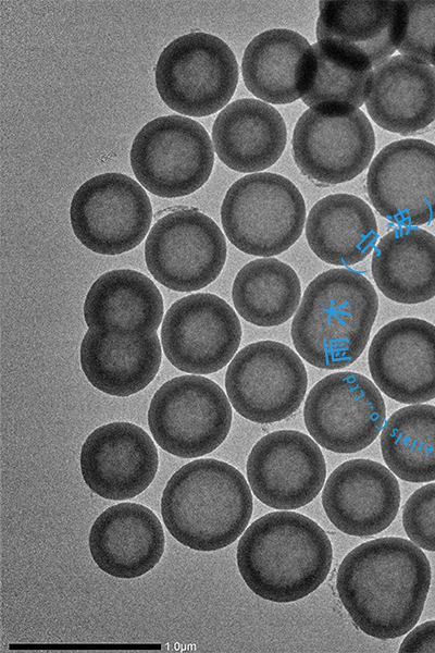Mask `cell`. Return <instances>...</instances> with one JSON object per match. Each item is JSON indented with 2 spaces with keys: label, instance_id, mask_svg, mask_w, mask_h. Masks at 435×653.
I'll list each match as a JSON object with an SVG mask.
<instances>
[{
  "label": "cell",
  "instance_id": "obj_26",
  "mask_svg": "<svg viewBox=\"0 0 435 653\" xmlns=\"http://www.w3.org/2000/svg\"><path fill=\"white\" fill-rule=\"evenodd\" d=\"M372 276L390 300L419 304L435 296V236L412 226L384 235L374 248Z\"/></svg>",
  "mask_w": 435,
  "mask_h": 653
},
{
  "label": "cell",
  "instance_id": "obj_6",
  "mask_svg": "<svg viewBox=\"0 0 435 653\" xmlns=\"http://www.w3.org/2000/svg\"><path fill=\"white\" fill-rule=\"evenodd\" d=\"M156 87L164 103L189 116H206L224 108L238 83V64L219 37L194 32L171 41L154 71Z\"/></svg>",
  "mask_w": 435,
  "mask_h": 653
},
{
  "label": "cell",
  "instance_id": "obj_14",
  "mask_svg": "<svg viewBox=\"0 0 435 653\" xmlns=\"http://www.w3.org/2000/svg\"><path fill=\"white\" fill-rule=\"evenodd\" d=\"M293 157L300 172L323 184L351 181L370 163L375 136L371 122L357 109L346 114L306 110L293 133Z\"/></svg>",
  "mask_w": 435,
  "mask_h": 653
},
{
  "label": "cell",
  "instance_id": "obj_17",
  "mask_svg": "<svg viewBox=\"0 0 435 653\" xmlns=\"http://www.w3.org/2000/svg\"><path fill=\"white\" fill-rule=\"evenodd\" d=\"M319 3L318 42L345 62L362 71H373L397 50L403 26V1Z\"/></svg>",
  "mask_w": 435,
  "mask_h": 653
},
{
  "label": "cell",
  "instance_id": "obj_19",
  "mask_svg": "<svg viewBox=\"0 0 435 653\" xmlns=\"http://www.w3.org/2000/svg\"><path fill=\"white\" fill-rule=\"evenodd\" d=\"M79 463L83 479L94 493L123 501L150 485L159 458L154 442L144 429L116 421L97 428L87 436Z\"/></svg>",
  "mask_w": 435,
  "mask_h": 653
},
{
  "label": "cell",
  "instance_id": "obj_7",
  "mask_svg": "<svg viewBox=\"0 0 435 653\" xmlns=\"http://www.w3.org/2000/svg\"><path fill=\"white\" fill-rule=\"evenodd\" d=\"M213 143L204 127L183 115L159 116L137 133L130 147V165L140 185L151 194L183 197L210 177Z\"/></svg>",
  "mask_w": 435,
  "mask_h": 653
},
{
  "label": "cell",
  "instance_id": "obj_3",
  "mask_svg": "<svg viewBox=\"0 0 435 653\" xmlns=\"http://www.w3.org/2000/svg\"><path fill=\"white\" fill-rule=\"evenodd\" d=\"M378 310L372 283L361 273L335 268L303 292L291 323L298 355L327 370L348 367L363 353Z\"/></svg>",
  "mask_w": 435,
  "mask_h": 653
},
{
  "label": "cell",
  "instance_id": "obj_9",
  "mask_svg": "<svg viewBox=\"0 0 435 653\" xmlns=\"http://www.w3.org/2000/svg\"><path fill=\"white\" fill-rule=\"evenodd\" d=\"M227 247L223 232L196 208H177L149 231L145 260L152 276L176 292H194L221 273Z\"/></svg>",
  "mask_w": 435,
  "mask_h": 653
},
{
  "label": "cell",
  "instance_id": "obj_25",
  "mask_svg": "<svg viewBox=\"0 0 435 653\" xmlns=\"http://www.w3.org/2000/svg\"><path fill=\"white\" fill-rule=\"evenodd\" d=\"M89 330L116 334L154 333L163 318V300L145 274L119 269L99 276L84 303Z\"/></svg>",
  "mask_w": 435,
  "mask_h": 653
},
{
  "label": "cell",
  "instance_id": "obj_35",
  "mask_svg": "<svg viewBox=\"0 0 435 653\" xmlns=\"http://www.w3.org/2000/svg\"><path fill=\"white\" fill-rule=\"evenodd\" d=\"M434 70H435V66H434Z\"/></svg>",
  "mask_w": 435,
  "mask_h": 653
},
{
  "label": "cell",
  "instance_id": "obj_29",
  "mask_svg": "<svg viewBox=\"0 0 435 653\" xmlns=\"http://www.w3.org/2000/svg\"><path fill=\"white\" fill-rule=\"evenodd\" d=\"M235 309L257 326H277L294 316L301 301L300 280L295 270L275 258H259L245 264L232 287Z\"/></svg>",
  "mask_w": 435,
  "mask_h": 653
},
{
  "label": "cell",
  "instance_id": "obj_34",
  "mask_svg": "<svg viewBox=\"0 0 435 653\" xmlns=\"http://www.w3.org/2000/svg\"><path fill=\"white\" fill-rule=\"evenodd\" d=\"M399 652H435V620L425 621L410 630L402 641Z\"/></svg>",
  "mask_w": 435,
  "mask_h": 653
},
{
  "label": "cell",
  "instance_id": "obj_23",
  "mask_svg": "<svg viewBox=\"0 0 435 653\" xmlns=\"http://www.w3.org/2000/svg\"><path fill=\"white\" fill-rule=\"evenodd\" d=\"M287 139L283 116L264 101L244 98L227 104L212 126L219 159L238 172H257L273 165Z\"/></svg>",
  "mask_w": 435,
  "mask_h": 653
},
{
  "label": "cell",
  "instance_id": "obj_16",
  "mask_svg": "<svg viewBox=\"0 0 435 653\" xmlns=\"http://www.w3.org/2000/svg\"><path fill=\"white\" fill-rule=\"evenodd\" d=\"M247 479L256 497L274 509H297L324 485V456L307 434L281 430L261 438L247 459Z\"/></svg>",
  "mask_w": 435,
  "mask_h": 653
},
{
  "label": "cell",
  "instance_id": "obj_10",
  "mask_svg": "<svg viewBox=\"0 0 435 653\" xmlns=\"http://www.w3.org/2000/svg\"><path fill=\"white\" fill-rule=\"evenodd\" d=\"M308 374L299 355L275 341L251 343L231 360L225 387L231 405L244 418L272 423L301 405Z\"/></svg>",
  "mask_w": 435,
  "mask_h": 653
},
{
  "label": "cell",
  "instance_id": "obj_27",
  "mask_svg": "<svg viewBox=\"0 0 435 653\" xmlns=\"http://www.w3.org/2000/svg\"><path fill=\"white\" fill-rule=\"evenodd\" d=\"M377 236L371 207L355 195L325 196L308 213V245L316 257L333 266H352L364 260Z\"/></svg>",
  "mask_w": 435,
  "mask_h": 653
},
{
  "label": "cell",
  "instance_id": "obj_2",
  "mask_svg": "<svg viewBox=\"0 0 435 653\" xmlns=\"http://www.w3.org/2000/svg\"><path fill=\"white\" fill-rule=\"evenodd\" d=\"M237 566L258 596L288 603L308 596L327 578L331 541L312 519L295 512H273L253 521L237 545Z\"/></svg>",
  "mask_w": 435,
  "mask_h": 653
},
{
  "label": "cell",
  "instance_id": "obj_22",
  "mask_svg": "<svg viewBox=\"0 0 435 653\" xmlns=\"http://www.w3.org/2000/svg\"><path fill=\"white\" fill-rule=\"evenodd\" d=\"M370 118L391 133L409 135L435 120V70L430 64L390 57L373 69L365 100Z\"/></svg>",
  "mask_w": 435,
  "mask_h": 653
},
{
  "label": "cell",
  "instance_id": "obj_8",
  "mask_svg": "<svg viewBox=\"0 0 435 653\" xmlns=\"http://www.w3.org/2000/svg\"><path fill=\"white\" fill-rule=\"evenodd\" d=\"M224 391L200 375H182L162 384L148 409L157 444L182 458L207 455L226 439L232 407Z\"/></svg>",
  "mask_w": 435,
  "mask_h": 653
},
{
  "label": "cell",
  "instance_id": "obj_33",
  "mask_svg": "<svg viewBox=\"0 0 435 653\" xmlns=\"http://www.w3.org/2000/svg\"><path fill=\"white\" fill-rule=\"evenodd\" d=\"M403 529L415 545L435 552V483L415 490L402 512Z\"/></svg>",
  "mask_w": 435,
  "mask_h": 653
},
{
  "label": "cell",
  "instance_id": "obj_18",
  "mask_svg": "<svg viewBox=\"0 0 435 653\" xmlns=\"http://www.w3.org/2000/svg\"><path fill=\"white\" fill-rule=\"evenodd\" d=\"M368 364L375 385L394 401L435 398V326L410 317L388 322L374 335Z\"/></svg>",
  "mask_w": 435,
  "mask_h": 653
},
{
  "label": "cell",
  "instance_id": "obj_30",
  "mask_svg": "<svg viewBox=\"0 0 435 653\" xmlns=\"http://www.w3.org/2000/svg\"><path fill=\"white\" fill-rule=\"evenodd\" d=\"M385 464L398 478L435 480V406L414 404L395 411L381 433Z\"/></svg>",
  "mask_w": 435,
  "mask_h": 653
},
{
  "label": "cell",
  "instance_id": "obj_32",
  "mask_svg": "<svg viewBox=\"0 0 435 653\" xmlns=\"http://www.w3.org/2000/svg\"><path fill=\"white\" fill-rule=\"evenodd\" d=\"M403 5L397 50L403 57L435 66V0H407Z\"/></svg>",
  "mask_w": 435,
  "mask_h": 653
},
{
  "label": "cell",
  "instance_id": "obj_11",
  "mask_svg": "<svg viewBox=\"0 0 435 653\" xmlns=\"http://www.w3.org/2000/svg\"><path fill=\"white\" fill-rule=\"evenodd\" d=\"M70 220L77 239L101 255L134 249L152 221L150 199L141 185L122 173L96 175L75 192Z\"/></svg>",
  "mask_w": 435,
  "mask_h": 653
},
{
  "label": "cell",
  "instance_id": "obj_21",
  "mask_svg": "<svg viewBox=\"0 0 435 653\" xmlns=\"http://www.w3.org/2000/svg\"><path fill=\"white\" fill-rule=\"evenodd\" d=\"M88 544L97 566L120 579L151 570L164 551L159 518L137 503H120L101 513L91 526Z\"/></svg>",
  "mask_w": 435,
  "mask_h": 653
},
{
  "label": "cell",
  "instance_id": "obj_24",
  "mask_svg": "<svg viewBox=\"0 0 435 653\" xmlns=\"http://www.w3.org/2000/svg\"><path fill=\"white\" fill-rule=\"evenodd\" d=\"M157 333L116 334L89 330L80 344V366L99 391L126 397L144 390L161 365Z\"/></svg>",
  "mask_w": 435,
  "mask_h": 653
},
{
  "label": "cell",
  "instance_id": "obj_31",
  "mask_svg": "<svg viewBox=\"0 0 435 653\" xmlns=\"http://www.w3.org/2000/svg\"><path fill=\"white\" fill-rule=\"evenodd\" d=\"M372 71H362L336 57L322 44L311 45L301 99L310 109L346 114L366 100Z\"/></svg>",
  "mask_w": 435,
  "mask_h": 653
},
{
  "label": "cell",
  "instance_id": "obj_20",
  "mask_svg": "<svg viewBox=\"0 0 435 653\" xmlns=\"http://www.w3.org/2000/svg\"><path fill=\"white\" fill-rule=\"evenodd\" d=\"M322 504L330 521L341 532L370 537L396 518L400 489L394 473L370 459H351L327 478Z\"/></svg>",
  "mask_w": 435,
  "mask_h": 653
},
{
  "label": "cell",
  "instance_id": "obj_12",
  "mask_svg": "<svg viewBox=\"0 0 435 653\" xmlns=\"http://www.w3.org/2000/svg\"><path fill=\"white\" fill-rule=\"evenodd\" d=\"M386 418L378 387L365 375L341 371L321 379L310 390L303 419L322 447L335 453H357L377 438Z\"/></svg>",
  "mask_w": 435,
  "mask_h": 653
},
{
  "label": "cell",
  "instance_id": "obj_13",
  "mask_svg": "<svg viewBox=\"0 0 435 653\" xmlns=\"http://www.w3.org/2000/svg\"><path fill=\"white\" fill-rule=\"evenodd\" d=\"M241 325L235 310L214 294L197 293L176 300L166 311L161 344L178 370L209 374L235 356Z\"/></svg>",
  "mask_w": 435,
  "mask_h": 653
},
{
  "label": "cell",
  "instance_id": "obj_15",
  "mask_svg": "<svg viewBox=\"0 0 435 653\" xmlns=\"http://www.w3.org/2000/svg\"><path fill=\"white\" fill-rule=\"evenodd\" d=\"M366 192L387 220L417 226L435 219V145L417 138L385 146L373 159Z\"/></svg>",
  "mask_w": 435,
  "mask_h": 653
},
{
  "label": "cell",
  "instance_id": "obj_28",
  "mask_svg": "<svg viewBox=\"0 0 435 653\" xmlns=\"http://www.w3.org/2000/svg\"><path fill=\"white\" fill-rule=\"evenodd\" d=\"M310 47L303 36L287 28L269 29L256 36L241 61L247 89L273 104L301 98Z\"/></svg>",
  "mask_w": 435,
  "mask_h": 653
},
{
  "label": "cell",
  "instance_id": "obj_5",
  "mask_svg": "<svg viewBox=\"0 0 435 653\" xmlns=\"http://www.w3.org/2000/svg\"><path fill=\"white\" fill-rule=\"evenodd\" d=\"M221 221L228 241L258 257L282 254L300 237L306 205L287 177L260 172L240 177L225 194Z\"/></svg>",
  "mask_w": 435,
  "mask_h": 653
},
{
  "label": "cell",
  "instance_id": "obj_4",
  "mask_svg": "<svg viewBox=\"0 0 435 653\" xmlns=\"http://www.w3.org/2000/svg\"><path fill=\"white\" fill-rule=\"evenodd\" d=\"M252 508V494L241 472L213 458L195 459L181 467L161 497V515L169 532L183 545L202 552L237 540Z\"/></svg>",
  "mask_w": 435,
  "mask_h": 653
},
{
  "label": "cell",
  "instance_id": "obj_1",
  "mask_svg": "<svg viewBox=\"0 0 435 653\" xmlns=\"http://www.w3.org/2000/svg\"><path fill=\"white\" fill-rule=\"evenodd\" d=\"M431 578V565L421 547L402 538H380L345 556L337 570L336 590L361 631L389 640L417 625Z\"/></svg>",
  "mask_w": 435,
  "mask_h": 653
}]
</instances>
